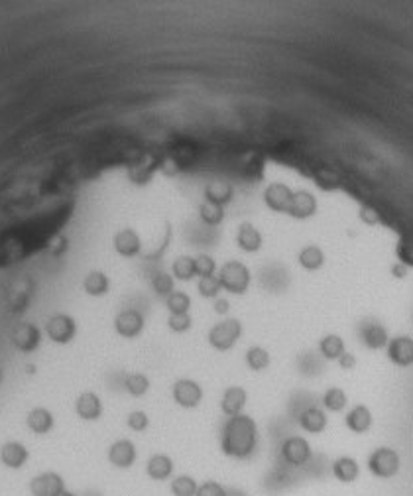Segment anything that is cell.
<instances>
[{"mask_svg":"<svg viewBox=\"0 0 413 496\" xmlns=\"http://www.w3.org/2000/svg\"><path fill=\"white\" fill-rule=\"evenodd\" d=\"M260 431L252 415L241 414L226 417L219 436V449L232 463H250L258 451Z\"/></svg>","mask_w":413,"mask_h":496,"instance_id":"obj_1","label":"cell"},{"mask_svg":"<svg viewBox=\"0 0 413 496\" xmlns=\"http://www.w3.org/2000/svg\"><path fill=\"white\" fill-rule=\"evenodd\" d=\"M219 282L224 292L232 295H244L250 288L252 274L250 268L241 260H229L219 268Z\"/></svg>","mask_w":413,"mask_h":496,"instance_id":"obj_2","label":"cell"},{"mask_svg":"<svg viewBox=\"0 0 413 496\" xmlns=\"http://www.w3.org/2000/svg\"><path fill=\"white\" fill-rule=\"evenodd\" d=\"M242 337V323L236 317H224L222 321H217L207 333V341L215 351L226 353L234 349V344L238 343Z\"/></svg>","mask_w":413,"mask_h":496,"instance_id":"obj_3","label":"cell"},{"mask_svg":"<svg viewBox=\"0 0 413 496\" xmlns=\"http://www.w3.org/2000/svg\"><path fill=\"white\" fill-rule=\"evenodd\" d=\"M43 333L55 344H69L77 337V321L69 314H53L43 325Z\"/></svg>","mask_w":413,"mask_h":496,"instance_id":"obj_4","label":"cell"},{"mask_svg":"<svg viewBox=\"0 0 413 496\" xmlns=\"http://www.w3.org/2000/svg\"><path fill=\"white\" fill-rule=\"evenodd\" d=\"M203 386L193 378H177L172 386V398L183 410H195L203 402Z\"/></svg>","mask_w":413,"mask_h":496,"instance_id":"obj_5","label":"cell"},{"mask_svg":"<svg viewBox=\"0 0 413 496\" xmlns=\"http://www.w3.org/2000/svg\"><path fill=\"white\" fill-rule=\"evenodd\" d=\"M112 325H114L116 335L122 337V339H138V337L142 335V331H144L146 321H144V315H142L138 309H134V307H126V309H122V311L116 314L114 323Z\"/></svg>","mask_w":413,"mask_h":496,"instance_id":"obj_6","label":"cell"},{"mask_svg":"<svg viewBox=\"0 0 413 496\" xmlns=\"http://www.w3.org/2000/svg\"><path fill=\"white\" fill-rule=\"evenodd\" d=\"M293 189L290 185H285L282 182L270 183L264 189V203L266 207L273 213H282V215H290L293 203Z\"/></svg>","mask_w":413,"mask_h":496,"instance_id":"obj_7","label":"cell"},{"mask_svg":"<svg viewBox=\"0 0 413 496\" xmlns=\"http://www.w3.org/2000/svg\"><path fill=\"white\" fill-rule=\"evenodd\" d=\"M219 404H221V412L224 417H234V415L244 414V408L248 404V392H246L244 386H226Z\"/></svg>","mask_w":413,"mask_h":496,"instance_id":"obj_8","label":"cell"},{"mask_svg":"<svg viewBox=\"0 0 413 496\" xmlns=\"http://www.w3.org/2000/svg\"><path fill=\"white\" fill-rule=\"evenodd\" d=\"M299 427L309 436H321L329 427V414L325 408L319 405H307L299 414Z\"/></svg>","mask_w":413,"mask_h":496,"instance_id":"obj_9","label":"cell"},{"mask_svg":"<svg viewBox=\"0 0 413 496\" xmlns=\"http://www.w3.org/2000/svg\"><path fill=\"white\" fill-rule=\"evenodd\" d=\"M75 415L83 422H97L102 415V400L99 394L85 390L75 400Z\"/></svg>","mask_w":413,"mask_h":496,"instance_id":"obj_10","label":"cell"},{"mask_svg":"<svg viewBox=\"0 0 413 496\" xmlns=\"http://www.w3.org/2000/svg\"><path fill=\"white\" fill-rule=\"evenodd\" d=\"M112 246L116 254H121L122 258H134L138 256L142 250V239L140 234L136 233L134 229H121L116 231L114 239H112Z\"/></svg>","mask_w":413,"mask_h":496,"instance_id":"obj_11","label":"cell"},{"mask_svg":"<svg viewBox=\"0 0 413 496\" xmlns=\"http://www.w3.org/2000/svg\"><path fill=\"white\" fill-rule=\"evenodd\" d=\"M41 341V331L34 323H22L12 331V343L22 353H34Z\"/></svg>","mask_w":413,"mask_h":496,"instance_id":"obj_12","label":"cell"},{"mask_svg":"<svg viewBox=\"0 0 413 496\" xmlns=\"http://www.w3.org/2000/svg\"><path fill=\"white\" fill-rule=\"evenodd\" d=\"M53 424H55L53 414L48 408H43V405L32 408L28 415H26V425H28V429L34 436H48L53 429Z\"/></svg>","mask_w":413,"mask_h":496,"instance_id":"obj_13","label":"cell"},{"mask_svg":"<svg viewBox=\"0 0 413 496\" xmlns=\"http://www.w3.org/2000/svg\"><path fill=\"white\" fill-rule=\"evenodd\" d=\"M317 213V199L311 192L307 189H299V192L293 193V203L292 209H290V217L293 219H299V221H305V219H311L313 215Z\"/></svg>","mask_w":413,"mask_h":496,"instance_id":"obj_14","label":"cell"},{"mask_svg":"<svg viewBox=\"0 0 413 496\" xmlns=\"http://www.w3.org/2000/svg\"><path fill=\"white\" fill-rule=\"evenodd\" d=\"M236 244L244 253H258L262 248L264 236L252 223H242L236 231Z\"/></svg>","mask_w":413,"mask_h":496,"instance_id":"obj_15","label":"cell"},{"mask_svg":"<svg viewBox=\"0 0 413 496\" xmlns=\"http://www.w3.org/2000/svg\"><path fill=\"white\" fill-rule=\"evenodd\" d=\"M83 290L91 297H102L111 290V278L101 270H91L83 278Z\"/></svg>","mask_w":413,"mask_h":496,"instance_id":"obj_16","label":"cell"},{"mask_svg":"<svg viewBox=\"0 0 413 496\" xmlns=\"http://www.w3.org/2000/svg\"><path fill=\"white\" fill-rule=\"evenodd\" d=\"M319 351L327 361L337 363L346 353V343L339 333H327L319 339Z\"/></svg>","mask_w":413,"mask_h":496,"instance_id":"obj_17","label":"cell"},{"mask_svg":"<svg viewBox=\"0 0 413 496\" xmlns=\"http://www.w3.org/2000/svg\"><path fill=\"white\" fill-rule=\"evenodd\" d=\"M244 363L252 370V373H264L272 365V354L268 349H264L262 344H252L246 353H244Z\"/></svg>","mask_w":413,"mask_h":496,"instance_id":"obj_18","label":"cell"},{"mask_svg":"<svg viewBox=\"0 0 413 496\" xmlns=\"http://www.w3.org/2000/svg\"><path fill=\"white\" fill-rule=\"evenodd\" d=\"M297 260H299V266H302L303 270L317 272V270H321L323 266H325V253L321 250V246H317V244H307V246H303L302 250H299Z\"/></svg>","mask_w":413,"mask_h":496,"instance_id":"obj_19","label":"cell"},{"mask_svg":"<svg viewBox=\"0 0 413 496\" xmlns=\"http://www.w3.org/2000/svg\"><path fill=\"white\" fill-rule=\"evenodd\" d=\"M234 197V187L229 182H211L205 187V201L215 205H229Z\"/></svg>","mask_w":413,"mask_h":496,"instance_id":"obj_20","label":"cell"},{"mask_svg":"<svg viewBox=\"0 0 413 496\" xmlns=\"http://www.w3.org/2000/svg\"><path fill=\"white\" fill-rule=\"evenodd\" d=\"M124 390L132 396V398H142L148 394L150 390V378L144 373H130L124 376Z\"/></svg>","mask_w":413,"mask_h":496,"instance_id":"obj_21","label":"cell"},{"mask_svg":"<svg viewBox=\"0 0 413 496\" xmlns=\"http://www.w3.org/2000/svg\"><path fill=\"white\" fill-rule=\"evenodd\" d=\"M172 276L180 282H191L197 276L195 272V258L193 256H177L172 264Z\"/></svg>","mask_w":413,"mask_h":496,"instance_id":"obj_22","label":"cell"},{"mask_svg":"<svg viewBox=\"0 0 413 496\" xmlns=\"http://www.w3.org/2000/svg\"><path fill=\"white\" fill-rule=\"evenodd\" d=\"M199 217L205 224L209 227H217L224 221V207L221 205H215V203L203 201L199 205Z\"/></svg>","mask_w":413,"mask_h":496,"instance_id":"obj_23","label":"cell"},{"mask_svg":"<svg viewBox=\"0 0 413 496\" xmlns=\"http://www.w3.org/2000/svg\"><path fill=\"white\" fill-rule=\"evenodd\" d=\"M197 292L205 300H217L222 292V286L219 282V276H205L197 282Z\"/></svg>","mask_w":413,"mask_h":496,"instance_id":"obj_24","label":"cell"},{"mask_svg":"<svg viewBox=\"0 0 413 496\" xmlns=\"http://www.w3.org/2000/svg\"><path fill=\"white\" fill-rule=\"evenodd\" d=\"M165 307L170 314H189L191 309V297L185 292H173L165 297Z\"/></svg>","mask_w":413,"mask_h":496,"instance_id":"obj_25","label":"cell"},{"mask_svg":"<svg viewBox=\"0 0 413 496\" xmlns=\"http://www.w3.org/2000/svg\"><path fill=\"white\" fill-rule=\"evenodd\" d=\"M151 288H154L156 295L168 297V295L175 292V278L168 272H158L151 280Z\"/></svg>","mask_w":413,"mask_h":496,"instance_id":"obj_26","label":"cell"},{"mask_svg":"<svg viewBox=\"0 0 413 496\" xmlns=\"http://www.w3.org/2000/svg\"><path fill=\"white\" fill-rule=\"evenodd\" d=\"M126 425L134 434H144L150 427V415L144 410H132L128 417H126Z\"/></svg>","mask_w":413,"mask_h":496,"instance_id":"obj_27","label":"cell"},{"mask_svg":"<svg viewBox=\"0 0 413 496\" xmlns=\"http://www.w3.org/2000/svg\"><path fill=\"white\" fill-rule=\"evenodd\" d=\"M193 319L189 314H170L168 317V327L173 333H187L191 329Z\"/></svg>","mask_w":413,"mask_h":496,"instance_id":"obj_28","label":"cell"},{"mask_svg":"<svg viewBox=\"0 0 413 496\" xmlns=\"http://www.w3.org/2000/svg\"><path fill=\"white\" fill-rule=\"evenodd\" d=\"M195 272H197L199 278L215 276V272H217V262H215V258L209 256V254H199V256H195Z\"/></svg>","mask_w":413,"mask_h":496,"instance_id":"obj_29","label":"cell"},{"mask_svg":"<svg viewBox=\"0 0 413 496\" xmlns=\"http://www.w3.org/2000/svg\"><path fill=\"white\" fill-rule=\"evenodd\" d=\"M212 311L217 315H229V311H231V302L226 300V297H217L215 302H212Z\"/></svg>","mask_w":413,"mask_h":496,"instance_id":"obj_30","label":"cell"},{"mask_svg":"<svg viewBox=\"0 0 413 496\" xmlns=\"http://www.w3.org/2000/svg\"><path fill=\"white\" fill-rule=\"evenodd\" d=\"M360 219H363L364 223H368V224L378 223V215L374 213V209L366 207V205H363V207H360Z\"/></svg>","mask_w":413,"mask_h":496,"instance_id":"obj_31","label":"cell"}]
</instances>
